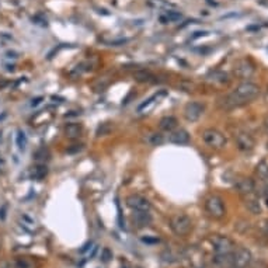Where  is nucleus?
Returning <instances> with one entry per match:
<instances>
[{
	"label": "nucleus",
	"mask_w": 268,
	"mask_h": 268,
	"mask_svg": "<svg viewBox=\"0 0 268 268\" xmlns=\"http://www.w3.org/2000/svg\"><path fill=\"white\" fill-rule=\"evenodd\" d=\"M181 17H183V14L180 13V12H177V10H174V9H172V10H166L164 14H161L160 21L163 23V24H167V23H175V21H178Z\"/></svg>",
	"instance_id": "21"
},
{
	"label": "nucleus",
	"mask_w": 268,
	"mask_h": 268,
	"mask_svg": "<svg viewBox=\"0 0 268 268\" xmlns=\"http://www.w3.org/2000/svg\"><path fill=\"white\" fill-rule=\"evenodd\" d=\"M101 258H103V261H108L110 258H112V254L110 253V250H108V249H106V250H104V254H103V257H101Z\"/></svg>",
	"instance_id": "34"
},
{
	"label": "nucleus",
	"mask_w": 268,
	"mask_h": 268,
	"mask_svg": "<svg viewBox=\"0 0 268 268\" xmlns=\"http://www.w3.org/2000/svg\"><path fill=\"white\" fill-rule=\"evenodd\" d=\"M232 255H233V253H230V254H215L214 263L219 268H229L232 264Z\"/></svg>",
	"instance_id": "22"
},
{
	"label": "nucleus",
	"mask_w": 268,
	"mask_h": 268,
	"mask_svg": "<svg viewBox=\"0 0 268 268\" xmlns=\"http://www.w3.org/2000/svg\"><path fill=\"white\" fill-rule=\"evenodd\" d=\"M73 148H67V153H78V152H80L81 149H83V145H72Z\"/></svg>",
	"instance_id": "32"
},
{
	"label": "nucleus",
	"mask_w": 268,
	"mask_h": 268,
	"mask_svg": "<svg viewBox=\"0 0 268 268\" xmlns=\"http://www.w3.org/2000/svg\"><path fill=\"white\" fill-rule=\"evenodd\" d=\"M20 222H21V226L24 229H27L28 232H32L34 229L37 228V223L34 219H31L28 215H21L20 216Z\"/></svg>",
	"instance_id": "27"
},
{
	"label": "nucleus",
	"mask_w": 268,
	"mask_h": 268,
	"mask_svg": "<svg viewBox=\"0 0 268 268\" xmlns=\"http://www.w3.org/2000/svg\"><path fill=\"white\" fill-rule=\"evenodd\" d=\"M164 95H166V92H159V93L153 94L150 98H148L145 103H142V104L138 107V112H146V111H149V110L153 107V106L160 100L161 97H164Z\"/></svg>",
	"instance_id": "18"
},
{
	"label": "nucleus",
	"mask_w": 268,
	"mask_h": 268,
	"mask_svg": "<svg viewBox=\"0 0 268 268\" xmlns=\"http://www.w3.org/2000/svg\"><path fill=\"white\" fill-rule=\"evenodd\" d=\"M206 80L209 81V83H212V84L225 86V84H228L229 81H230V79H229L228 73L221 72V70H214V72H211V73L206 76Z\"/></svg>",
	"instance_id": "16"
},
{
	"label": "nucleus",
	"mask_w": 268,
	"mask_h": 268,
	"mask_svg": "<svg viewBox=\"0 0 268 268\" xmlns=\"http://www.w3.org/2000/svg\"><path fill=\"white\" fill-rule=\"evenodd\" d=\"M126 205L128 208H131L132 211H143V212H149L152 208V204L149 202L148 198L139 195V194H131L126 197Z\"/></svg>",
	"instance_id": "9"
},
{
	"label": "nucleus",
	"mask_w": 268,
	"mask_h": 268,
	"mask_svg": "<svg viewBox=\"0 0 268 268\" xmlns=\"http://www.w3.org/2000/svg\"><path fill=\"white\" fill-rule=\"evenodd\" d=\"M235 186L237 188V191L240 192L241 195H247V194H252V192H255V183L254 180L249 178V177H240Z\"/></svg>",
	"instance_id": "11"
},
{
	"label": "nucleus",
	"mask_w": 268,
	"mask_h": 268,
	"mask_svg": "<svg viewBox=\"0 0 268 268\" xmlns=\"http://www.w3.org/2000/svg\"><path fill=\"white\" fill-rule=\"evenodd\" d=\"M148 142L152 146H159V145H161L164 142V139H163V136L160 134H152L149 135Z\"/></svg>",
	"instance_id": "28"
},
{
	"label": "nucleus",
	"mask_w": 268,
	"mask_h": 268,
	"mask_svg": "<svg viewBox=\"0 0 268 268\" xmlns=\"http://www.w3.org/2000/svg\"><path fill=\"white\" fill-rule=\"evenodd\" d=\"M263 125H264V129H266V132L268 134V117H266V120H264V124H263Z\"/></svg>",
	"instance_id": "37"
},
{
	"label": "nucleus",
	"mask_w": 268,
	"mask_h": 268,
	"mask_svg": "<svg viewBox=\"0 0 268 268\" xmlns=\"http://www.w3.org/2000/svg\"><path fill=\"white\" fill-rule=\"evenodd\" d=\"M42 100H44V97H35V98H32V100H31V107L40 106L41 103H42Z\"/></svg>",
	"instance_id": "33"
},
{
	"label": "nucleus",
	"mask_w": 268,
	"mask_h": 268,
	"mask_svg": "<svg viewBox=\"0 0 268 268\" xmlns=\"http://www.w3.org/2000/svg\"><path fill=\"white\" fill-rule=\"evenodd\" d=\"M83 132V128H81L80 124H76V122H70L66 124V126L63 128V134L69 139H76L79 138Z\"/></svg>",
	"instance_id": "17"
},
{
	"label": "nucleus",
	"mask_w": 268,
	"mask_h": 268,
	"mask_svg": "<svg viewBox=\"0 0 268 268\" xmlns=\"http://www.w3.org/2000/svg\"><path fill=\"white\" fill-rule=\"evenodd\" d=\"M170 228L175 236L186 237L192 230V221L186 214H175L170 218Z\"/></svg>",
	"instance_id": "2"
},
{
	"label": "nucleus",
	"mask_w": 268,
	"mask_h": 268,
	"mask_svg": "<svg viewBox=\"0 0 268 268\" xmlns=\"http://www.w3.org/2000/svg\"><path fill=\"white\" fill-rule=\"evenodd\" d=\"M142 240L145 241V243H158V241H159V239H156V237H155V239H149V237H143Z\"/></svg>",
	"instance_id": "36"
},
{
	"label": "nucleus",
	"mask_w": 268,
	"mask_h": 268,
	"mask_svg": "<svg viewBox=\"0 0 268 268\" xmlns=\"http://www.w3.org/2000/svg\"><path fill=\"white\" fill-rule=\"evenodd\" d=\"M4 209H6V206H3V209L0 211V219H4V216H6V214H4Z\"/></svg>",
	"instance_id": "38"
},
{
	"label": "nucleus",
	"mask_w": 268,
	"mask_h": 268,
	"mask_svg": "<svg viewBox=\"0 0 268 268\" xmlns=\"http://www.w3.org/2000/svg\"><path fill=\"white\" fill-rule=\"evenodd\" d=\"M258 95H260V87L252 81H244L239 84L232 93L219 98V107L223 110L241 107L252 103Z\"/></svg>",
	"instance_id": "1"
},
{
	"label": "nucleus",
	"mask_w": 268,
	"mask_h": 268,
	"mask_svg": "<svg viewBox=\"0 0 268 268\" xmlns=\"http://www.w3.org/2000/svg\"><path fill=\"white\" fill-rule=\"evenodd\" d=\"M241 197H243V200H244V205L247 206V209H249L252 214H261V205H260L258 197H257L255 192L247 194V195H241Z\"/></svg>",
	"instance_id": "12"
},
{
	"label": "nucleus",
	"mask_w": 268,
	"mask_h": 268,
	"mask_svg": "<svg viewBox=\"0 0 268 268\" xmlns=\"http://www.w3.org/2000/svg\"><path fill=\"white\" fill-rule=\"evenodd\" d=\"M205 211L206 214L209 215L211 218L214 219H222L225 215H226V206H225V202L223 200L219 197V195H209L206 200H205Z\"/></svg>",
	"instance_id": "3"
},
{
	"label": "nucleus",
	"mask_w": 268,
	"mask_h": 268,
	"mask_svg": "<svg viewBox=\"0 0 268 268\" xmlns=\"http://www.w3.org/2000/svg\"><path fill=\"white\" fill-rule=\"evenodd\" d=\"M132 222L138 228H146L152 222V216L149 212H143V211H134L132 214Z\"/></svg>",
	"instance_id": "15"
},
{
	"label": "nucleus",
	"mask_w": 268,
	"mask_h": 268,
	"mask_svg": "<svg viewBox=\"0 0 268 268\" xmlns=\"http://www.w3.org/2000/svg\"><path fill=\"white\" fill-rule=\"evenodd\" d=\"M204 112H205V106L200 101H189L186 104L184 111H183L184 118L189 122H195L200 120L204 115Z\"/></svg>",
	"instance_id": "8"
},
{
	"label": "nucleus",
	"mask_w": 268,
	"mask_h": 268,
	"mask_svg": "<svg viewBox=\"0 0 268 268\" xmlns=\"http://www.w3.org/2000/svg\"><path fill=\"white\" fill-rule=\"evenodd\" d=\"M202 141L212 149H223L226 146V138L221 131L208 128L202 132Z\"/></svg>",
	"instance_id": "4"
},
{
	"label": "nucleus",
	"mask_w": 268,
	"mask_h": 268,
	"mask_svg": "<svg viewBox=\"0 0 268 268\" xmlns=\"http://www.w3.org/2000/svg\"><path fill=\"white\" fill-rule=\"evenodd\" d=\"M159 128L161 131H166V132H172L177 128V120L174 117L169 115V117H163L159 122Z\"/></svg>",
	"instance_id": "20"
},
{
	"label": "nucleus",
	"mask_w": 268,
	"mask_h": 268,
	"mask_svg": "<svg viewBox=\"0 0 268 268\" xmlns=\"http://www.w3.org/2000/svg\"><path fill=\"white\" fill-rule=\"evenodd\" d=\"M258 229H260L266 236H268V219L263 221V222H260V223H258Z\"/></svg>",
	"instance_id": "31"
},
{
	"label": "nucleus",
	"mask_w": 268,
	"mask_h": 268,
	"mask_svg": "<svg viewBox=\"0 0 268 268\" xmlns=\"http://www.w3.org/2000/svg\"><path fill=\"white\" fill-rule=\"evenodd\" d=\"M16 268H31V263H28L26 258H17Z\"/></svg>",
	"instance_id": "30"
},
{
	"label": "nucleus",
	"mask_w": 268,
	"mask_h": 268,
	"mask_svg": "<svg viewBox=\"0 0 268 268\" xmlns=\"http://www.w3.org/2000/svg\"><path fill=\"white\" fill-rule=\"evenodd\" d=\"M110 131H111V125H110L108 122H104V124H101V125L98 126V129H97V136L107 135Z\"/></svg>",
	"instance_id": "29"
},
{
	"label": "nucleus",
	"mask_w": 268,
	"mask_h": 268,
	"mask_svg": "<svg viewBox=\"0 0 268 268\" xmlns=\"http://www.w3.org/2000/svg\"><path fill=\"white\" fill-rule=\"evenodd\" d=\"M49 150L45 148V146H41L40 149H37L35 150V153H34V159L37 163H45V161L49 160Z\"/></svg>",
	"instance_id": "24"
},
{
	"label": "nucleus",
	"mask_w": 268,
	"mask_h": 268,
	"mask_svg": "<svg viewBox=\"0 0 268 268\" xmlns=\"http://www.w3.org/2000/svg\"><path fill=\"white\" fill-rule=\"evenodd\" d=\"M211 243L214 246L215 254H230L235 252V243L226 236L215 235L211 237Z\"/></svg>",
	"instance_id": "7"
},
{
	"label": "nucleus",
	"mask_w": 268,
	"mask_h": 268,
	"mask_svg": "<svg viewBox=\"0 0 268 268\" xmlns=\"http://www.w3.org/2000/svg\"><path fill=\"white\" fill-rule=\"evenodd\" d=\"M149 6H152V7H155V9H158V10H172V9H174V4H172V3H167V1H164V0H149Z\"/></svg>",
	"instance_id": "25"
},
{
	"label": "nucleus",
	"mask_w": 268,
	"mask_h": 268,
	"mask_svg": "<svg viewBox=\"0 0 268 268\" xmlns=\"http://www.w3.org/2000/svg\"><path fill=\"white\" fill-rule=\"evenodd\" d=\"M48 174V167L45 163H37L35 166H32L31 172H30V175L32 180H42L45 178Z\"/></svg>",
	"instance_id": "19"
},
{
	"label": "nucleus",
	"mask_w": 268,
	"mask_h": 268,
	"mask_svg": "<svg viewBox=\"0 0 268 268\" xmlns=\"http://www.w3.org/2000/svg\"><path fill=\"white\" fill-rule=\"evenodd\" d=\"M233 72H235L236 78H239L241 80H246V79H250L254 75L255 66L249 58H241L235 63Z\"/></svg>",
	"instance_id": "5"
},
{
	"label": "nucleus",
	"mask_w": 268,
	"mask_h": 268,
	"mask_svg": "<svg viewBox=\"0 0 268 268\" xmlns=\"http://www.w3.org/2000/svg\"><path fill=\"white\" fill-rule=\"evenodd\" d=\"M169 142L170 143H174V145H187L189 142V135L186 129H177L172 131L169 135Z\"/></svg>",
	"instance_id": "14"
},
{
	"label": "nucleus",
	"mask_w": 268,
	"mask_h": 268,
	"mask_svg": "<svg viewBox=\"0 0 268 268\" xmlns=\"http://www.w3.org/2000/svg\"><path fill=\"white\" fill-rule=\"evenodd\" d=\"M135 79L141 83H150V81H155L156 76L153 73H150L149 70H138L135 73Z\"/></svg>",
	"instance_id": "23"
},
{
	"label": "nucleus",
	"mask_w": 268,
	"mask_h": 268,
	"mask_svg": "<svg viewBox=\"0 0 268 268\" xmlns=\"http://www.w3.org/2000/svg\"><path fill=\"white\" fill-rule=\"evenodd\" d=\"M16 145H17V149L21 152L27 148V136L24 134V131H21V129H18L16 134Z\"/></svg>",
	"instance_id": "26"
},
{
	"label": "nucleus",
	"mask_w": 268,
	"mask_h": 268,
	"mask_svg": "<svg viewBox=\"0 0 268 268\" xmlns=\"http://www.w3.org/2000/svg\"><path fill=\"white\" fill-rule=\"evenodd\" d=\"M235 141H236L237 148L240 149L241 152H252L255 146L254 138L249 134V132L241 131V129H239V131L235 134Z\"/></svg>",
	"instance_id": "10"
},
{
	"label": "nucleus",
	"mask_w": 268,
	"mask_h": 268,
	"mask_svg": "<svg viewBox=\"0 0 268 268\" xmlns=\"http://www.w3.org/2000/svg\"><path fill=\"white\" fill-rule=\"evenodd\" d=\"M0 268H10V264L6 260H0Z\"/></svg>",
	"instance_id": "35"
},
{
	"label": "nucleus",
	"mask_w": 268,
	"mask_h": 268,
	"mask_svg": "<svg viewBox=\"0 0 268 268\" xmlns=\"http://www.w3.org/2000/svg\"><path fill=\"white\" fill-rule=\"evenodd\" d=\"M255 175L258 181L263 184V192L268 188V161L261 160L255 167Z\"/></svg>",
	"instance_id": "13"
},
{
	"label": "nucleus",
	"mask_w": 268,
	"mask_h": 268,
	"mask_svg": "<svg viewBox=\"0 0 268 268\" xmlns=\"http://www.w3.org/2000/svg\"><path fill=\"white\" fill-rule=\"evenodd\" d=\"M252 260H253V255L247 249L244 247L235 249L232 255V264L229 268H249L252 264Z\"/></svg>",
	"instance_id": "6"
}]
</instances>
